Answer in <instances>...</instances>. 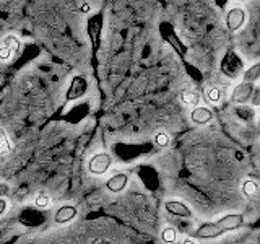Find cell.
Listing matches in <instances>:
<instances>
[{
	"label": "cell",
	"mask_w": 260,
	"mask_h": 244,
	"mask_svg": "<svg viewBox=\"0 0 260 244\" xmlns=\"http://www.w3.org/2000/svg\"><path fill=\"white\" fill-rule=\"evenodd\" d=\"M75 217H77V207L75 205H62L54 214V222L57 225H65V223L72 222Z\"/></svg>",
	"instance_id": "obj_10"
},
{
	"label": "cell",
	"mask_w": 260,
	"mask_h": 244,
	"mask_svg": "<svg viewBox=\"0 0 260 244\" xmlns=\"http://www.w3.org/2000/svg\"><path fill=\"white\" fill-rule=\"evenodd\" d=\"M190 119L193 124L197 126H205L208 122L213 119V112H211L208 108H203V106H197L193 108V111L190 112Z\"/></svg>",
	"instance_id": "obj_11"
},
{
	"label": "cell",
	"mask_w": 260,
	"mask_h": 244,
	"mask_svg": "<svg viewBox=\"0 0 260 244\" xmlns=\"http://www.w3.org/2000/svg\"><path fill=\"white\" fill-rule=\"evenodd\" d=\"M260 77V62L252 65L250 69L246 70V73H244V81H249V83H254V81Z\"/></svg>",
	"instance_id": "obj_14"
},
{
	"label": "cell",
	"mask_w": 260,
	"mask_h": 244,
	"mask_svg": "<svg viewBox=\"0 0 260 244\" xmlns=\"http://www.w3.org/2000/svg\"><path fill=\"white\" fill-rule=\"evenodd\" d=\"M8 207V202L5 199H0V217H2L5 214V210Z\"/></svg>",
	"instance_id": "obj_22"
},
{
	"label": "cell",
	"mask_w": 260,
	"mask_h": 244,
	"mask_svg": "<svg viewBox=\"0 0 260 244\" xmlns=\"http://www.w3.org/2000/svg\"><path fill=\"white\" fill-rule=\"evenodd\" d=\"M154 142H156L158 146H168L169 145V137L165 132H159V134L154 135Z\"/></svg>",
	"instance_id": "obj_19"
},
{
	"label": "cell",
	"mask_w": 260,
	"mask_h": 244,
	"mask_svg": "<svg viewBox=\"0 0 260 244\" xmlns=\"http://www.w3.org/2000/svg\"><path fill=\"white\" fill-rule=\"evenodd\" d=\"M181 101L185 106L197 108L199 103H200V95L195 92V89H182V92H181Z\"/></svg>",
	"instance_id": "obj_12"
},
{
	"label": "cell",
	"mask_w": 260,
	"mask_h": 244,
	"mask_svg": "<svg viewBox=\"0 0 260 244\" xmlns=\"http://www.w3.org/2000/svg\"><path fill=\"white\" fill-rule=\"evenodd\" d=\"M258 127H260V116H258Z\"/></svg>",
	"instance_id": "obj_25"
},
{
	"label": "cell",
	"mask_w": 260,
	"mask_h": 244,
	"mask_svg": "<svg viewBox=\"0 0 260 244\" xmlns=\"http://www.w3.org/2000/svg\"><path fill=\"white\" fill-rule=\"evenodd\" d=\"M258 182L254 181V179H246V181L242 182V194H244V197H247V199H252V197H255V195L258 194Z\"/></svg>",
	"instance_id": "obj_13"
},
{
	"label": "cell",
	"mask_w": 260,
	"mask_h": 244,
	"mask_svg": "<svg viewBox=\"0 0 260 244\" xmlns=\"http://www.w3.org/2000/svg\"><path fill=\"white\" fill-rule=\"evenodd\" d=\"M244 21H246V12H244V8L241 7L231 8L226 15V24L231 31H238L244 24Z\"/></svg>",
	"instance_id": "obj_5"
},
{
	"label": "cell",
	"mask_w": 260,
	"mask_h": 244,
	"mask_svg": "<svg viewBox=\"0 0 260 244\" xmlns=\"http://www.w3.org/2000/svg\"><path fill=\"white\" fill-rule=\"evenodd\" d=\"M111 165H112V158L109 153H96L94 157H91V160H89L88 169L91 174L101 176L109 169Z\"/></svg>",
	"instance_id": "obj_2"
},
{
	"label": "cell",
	"mask_w": 260,
	"mask_h": 244,
	"mask_svg": "<svg viewBox=\"0 0 260 244\" xmlns=\"http://www.w3.org/2000/svg\"><path fill=\"white\" fill-rule=\"evenodd\" d=\"M12 151V143L8 140L4 130H0V157H5L7 153Z\"/></svg>",
	"instance_id": "obj_16"
},
{
	"label": "cell",
	"mask_w": 260,
	"mask_h": 244,
	"mask_svg": "<svg viewBox=\"0 0 260 244\" xmlns=\"http://www.w3.org/2000/svg\"><path fill=\"white\" fill-rule=\"evenodd\" d=\"M255 85L254 83H249V81H242L241 85H238L234 88L233 92V101L234 103H247L250 101V96H252V92H254Z\"/></svg>",
	"instance_id": "obj_7"
},
{
	"label": "cell",
	"mask_w": 260,
	"mask_h": 244,
	"mask_svg": "<svg viewBox=\"0 0 260 244\" xmlns=\"http://www.w3.org/2000/svg\"><path fill=\"white\" fill-rule=\"evenodd\" d=\"M35 203H36V207H39V208H46V207L51 205V197H49L47 192L41 191L35 197Z\"/></svg>",
	"instance_id": "obj_17"
},
{
	"label": "cell",
	"mask_w": 260,
	"mask_h": 244,
	"mask_svg": "<svg viewBox=\"0 0 260 244\" xmlns=\"http://www.w3.org/2000/svg\"><path fill=\"white\" fill-rule=\"evenodd\" d=\"M127 184H128V176L125 173H117V174H114L111 179H108L106 187H108L109 192L119 194V192H122L125 189Z\"/></svg>",
	"instance_id": "obj_9"
},
{
	"label": "cell",
	"mask_w": 260,
	"mask_h": 244,
	"mask_svg": "<svg viewBox=\"0 0 260 244\" xmlns=\"http://www.w3.org/2000/svg\"><path fill=\"white\" fill-rule=\"evenodd\" d=\"M86 92H88L86 78H83L81 75H75L70 81V86L67 89V95H65V98H67V101H75V100H78V98L85 96Z\"/></svg>",
	"instance_id": "obj_3"
},
{
	"label": "cell",
	"mask_w": 260,
	"mask_h": 244,
	"mask_svg": "<svg viewBox=\"0 0 260 244\" xmlns=\"http://www.w3.org/2000/svg\"><path fill=\"white\" fill-rule=\"evenodd\" d=\"M207 100L210 101V103H213V104H216V103H219L221 101V98H223V93H221V89L219 88H208L207 89Z\"/></svg>",
	"instance_id": "obj_18"
},
{
	"label": "cell",
	"mask_w": 260,
	"mask_h": 244,
	"mask_svg": "<svg viewBox=\"0 0 260 244\" xmlns=\"http://www.w3.org/2000/svg\"><path fill=\"white\" fill-rule=\"evenodd\" d=\"M21 49V43L16 36H7L4 44L0 46V60H10L13 52H20Z\"/></svg>",
	"instance_id": "obj_4"
},
{
	"label": "cell",
	"mask_w": 260,
	"mask_h": 244,
	"mask_svg": "<svg viewBox=\"0 0 260 244\" xmlns=\"http://www.w3.org/2000/svg\"><path fill=\"white\" fill-rule=\"evenodd\" d=\"M81 12H83V13H88V12H89V5L86 4V5L81 7Z\"/></svg>",
	"instance_id": "obj_23"
},
{
	"label": "cell",
	"mask_w": 260,
	"mask_h": 244,
	"mask_svg": "<svg viewBox=\"0 0 260 244\" xmlns=\"http://www.w3.org/2000/svg\"><path fill=\"white\" fill-rule=\"evenodd\" d=\"M8 192H10V186H8V184H4V182H0V199H2L4 195H7Z\"/></svg>",
	"instance_id": "obj_21"
},
{
	"label": "cell",
	"mask_w": 260,
	"mask_h": 244,
	"mask_svg": "<svg viewBox=\"0 0 260 244\" xmlns=\"http://www.w3.org/2000/svg\"><path fill=\"white\" fill-rule=\"evenodd\" d=\"M242 223H244V217L241 214H231V215L223 217L221 220H218L215 223H203L202 226H199V230L193 233V236L200 239H211L226 231L238 230V228L242 226Z\"/></svg>",
	"instance_id": "obj_1"
},
{
	"label": "cell",
	"mask_w": 260,
	"mask_h": 244,
	"mask_svg": "<svg viewBox=\"0 0 260 244\" xmlns=\"http://www.w3.org/2000/svg\"><path fill=\"white\" fill-rule=\"evenodd\" d=\"M250 101L254 106H260V86L254 88V92H252V96H250Z\"/></svg>",
	"instance_id": "obj_20"
},
{
	"label": "cell",
	"mask_w": 260,
	"mask_h": 244,
	"mask_svg": "<svg viewBox=\"0 0 260 244\" xmlns=\"http://www.w3.org/2000/svg\"><path fill=\"white\" fill-rule=\"evenodd\" d=\"M165 208L168 214L176 215V217H182V218H192V210L185 205L184 202L179 200H168L165 203Z\"/></svg>",
	"instance_id": "obj_8"
},
{
	"label": "cell",
	"mask_w": 260,
	"mask_h": 244,
	"mask_svg": "<svg viewBox=\"0 0 260 244\" xmlns=\"http://www.w3.org/2000/svg\"><path fill=\"white\" fill-rule=\"evenodd\" d=\"M182 244H197V242H195L193 239H184Z\"/></svg>",
	"instance_id": "obj_24"
},
{
	"label": "cell",
	"mask_w": 260,
	"mask_h": 244,
	"mask_svg": "<svg viewBox=\"0 0 260 244\" xmlns=\"http://www.w3.org/2000/svg\"><path fill=\"white\" fill-rule=\"evenodd\" d=\"M101 29H103V16L101 15H94L93 18H89V21L86 24V31H88V36L91 38V43L94 47H98V44H100Z\"/></svg>",
	"instance_id": "obj_6"
},
{
	"label": "cell",
	"mask_w": 260,
	"mask_h": 244,
	"mask_svg": "<svg viewBox=\"0 0 260 244\" xmlns=\"http://www.w3.org/2000/svg\"><path fill=\"white\" fill-rule=\"evenodd\" d=\"M161 238L166 244H174L177 241V231L174 230V228L166 226L165 230H162V233H161Z\"/></svg>",
	"instance_id": "obj_15"
}]
</instances>
